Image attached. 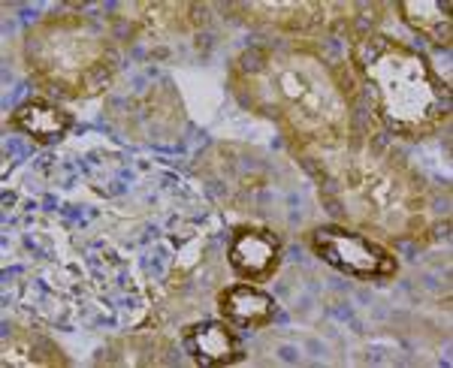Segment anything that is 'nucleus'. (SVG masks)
I'll return each mask as SVG.
<instances>
[{"mask_svg":"<svg viewBox=\"0 0 453 368\" xmlns=\"http://www.w3.org/2000/svg\"><path fill=\"white\" fill-rule=\"evenodd\" d=\"M4 365H67V359L46 338L12 335L4 341Z\"/></svg>","mask_w":453,"mask_h":368,"instance_id":"nucleus-13","label":"nucleus"},{"mask_svg":"<svg viewBox=\"0 0 453 368\" xmlns=\"http://www.w3.org/2000/svg\"><path fill=\"white\" fill-rule=\"evenodd\" d=\"M311 160H320V196L339 220L390 239L423 230V179L384 145H350L348 139L339 149L311 154Z\"/></svg>","mask_w":453,"mask_h":368,"instance_id":"nucleus-2","label":"nucleus"},{"mask_svg":"<svg viewBox=\"0 0 453 368\" xmlns=\"http://www.w3.org/2000/svg\"><path fill=\"white\" fill-rule=\"evenodd\" d=\"M399 12L408 27L426 36L435 46H450L453 16L448 0H402Z\"/></svg>","mask_w":453,"mask_h":368,"instance_id":"nucleus-12","label":"nucleus"},{"mask_svg":"<svg viewBox=\"0 0 453 368\" xmlns=\"http://www.w3.org/2000/svg\"><path fill=\"white\" fill-rule=\"evenodd\" d=\"M350 58L369 85L378 118L393 134H433L450 118V88L420 51L384 34H369L354 42Z\"/></svg>","mask_w":453,"mask_h":368,"instance_id":"nucleus-3","label":"nucleus"},{"mask_svg":"<svg viewBox=\"0 0 453 368\" xmlns=\"http://www.w3.org/2000/svg\"><path fill=\"white\" fill-rule=\"evenodd\" d=\"M311 248L326 266L345 272L357 281H387L399 269L396 257L381 242L354 226H318L311 233Z\"/></svg>","mask_w":453,"mask_h":368,"instance_id":"nucleus-5","label":"nucleus"},{"mask_svg":"<svg viewBox=\"0 0 453 368\" xmlns=\"http://www.w3.org/2000/svg\"><path fill=\"white\" fill-rule=\"evenodd\" d=\"M248 19L279 34H320L335 31L354 12L348 4H320V0H279V4H248Z\"/></svg>","mask_w":453,"mask_h":368,"instance_id":"nucleus-6","label":"nucleus"},{"mask_svg":"<svg viewBox=\"0 0 453 368\" xmlns=\"http://www.w3.org/2000/svg\"><path fill=\"white\" fill-rule=\"evenodd\" d=\"M185 350L196 365L224 368L236 365L245 359V348L239 335L230 329V323L221 320H203L185 329Z\"/></svg>","mask_w":453,"mask_h":368,"instance_id":"nucleus-8","label":"nucleus"},{"mask_svg":"<svg viewBox=\"0 0 453 368\" xmlns=\"http://www.w3.org/2000/svg\"><path fill=\"white\" fill-rule=\"evenodd\" d=\"M12 130L25 134L36 145H55L73 130V115L49 100H27L10 118Z\"/></svg>","mask_w":453,"mask_h":368,"instance_id":"nucleus-9","label":"nucleus"},{"mask_svg":"<svg viewBox=\"0 0 453 368\" xmlns=\"http://www.w3.org/2000/svg\"><path fill=\"white\" fill-rule=\"evenodd\" d=\"M226 257H230V266L236 275L248 278V281H266L281 263V239L273 230L242 226L233 233Z\"/></svg>","mask_w":453,"mask_h":368,"instance_id":"nucleus-7","label":"nucleus"},{"mask_svg":"<svg viewBox=\"0 0 453 368\" xmlns=\"http://www.w3.org/2000/svg\"><path fill=\"white\" fill-rule=\"evenodd\" d=\"M25 58L34 82L67 100L104 94L119 73L112 40L85 16H49L27 31Z\"/></svg>","mask_w":453,"mask_h":368,"instance_id":"nucleus-4","label":"nucleus"},{"mask_svg":"<svg viewBox=\"0 0 453 368\" xmlns=\"http://www.w3.org/2000/svg\"><path fill=\"white\" fill-rule=\"evenodd\" d=\"M224 320L242 329H263L275 320V299L254 284H233L218 296Z\"/></svg>","mask_w":453,"mask_h":368,"instance_id":"nucleus-10","label":"nucleus"},{"mask_svg":"<svg viewBox=\"0 0 453 368\" xmlns=\"http://www.w3.org/2000/svg\"><path fill=\"white\" fill-rule=\"evenodd\" d=\"M191 6L194 4H140L134 6L136 12H142V16H136V25L145 36H157V40L188 34L206 25V10H200L196 16H185V12H191Z\"/></svg>","mask_w":453,"mask_h":368,"instance_id":"nucleus-11","label":"nucleus"},{"mask_svg":"<svg viewBox=\"0 0 453 368\" xmlns=\"http://www.w3.org/2000/svg\"><path fill=\"white\" fill-rule=\"evenodd\" d=\"M233 88L254 112L275 121L309 154L350 139V97L342 76L314 51L254 46L233 64Z\"/></svg>","mask_w":453,"mask_h":368,"instance_id":"nucleus-1","label":"nucleus"}]
</instances>
